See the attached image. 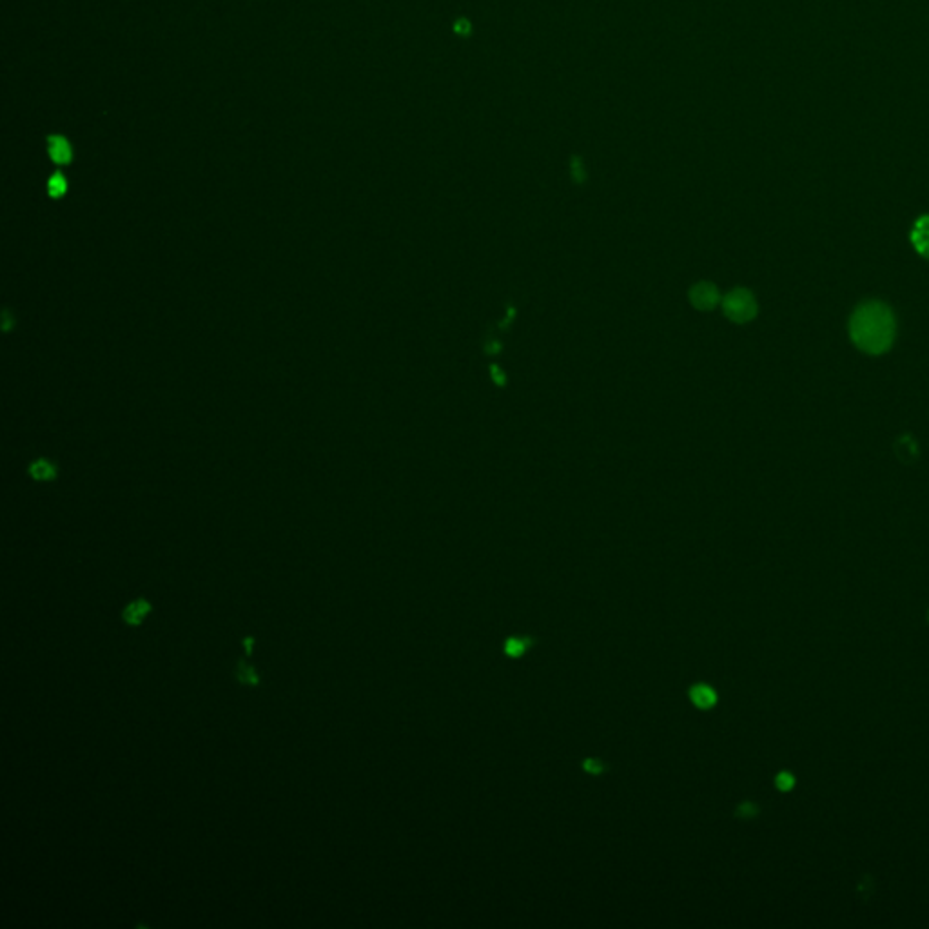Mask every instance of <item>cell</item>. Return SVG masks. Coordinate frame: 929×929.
<instances>
[{"mask_svg":"<svg viewBox=\"0 0 929 929\" xmlns=\"http://www.w3.org/2000/svg\"><path fill=\"white\" fill-rule=\"evenodd\" d=\"M252 644H255V639H252V637H245V639H243V646H245L247 655H250V652H252Z\"/></svg>","mask_w":929,"mask_h":929,"instance_id":"obj_15","label":"cell"},{"mask_svg":"<svg viewBox=\"0 0 929 929\" xmlns=\"http://www.w3.org/2000/svg\"><path fill=\"white\" fill-rule=\"evenodd\" d=\"M583 768L586 774H592V776H600V774L607 772V765L598 761V758H586V761L583 763Z\"/></svg>","mask_w":929,"mask_h":929,"instance_id":"obj_12","label":"cell"},{"mask_svg":"<svg viewBox=\"0 0 929 929\" xmlns=\"http://www.w3.org/2000/svg\"><path fill=\"white\" fill-rule=\"evenodd\" d=\"M724 314L737 321L746 323L757 314V302L753 294L746 289H735L724 298Z\"/></svg>","mask_w":929,"mask_h":929,"instance_id":"obj_2","label":"cell"},{"mask_svg":"<svg viewBox=\"0 0 929 929\" xmlns=\"http://www.w3.org/2000/svg\"><path fill=\"white\" fill-rule=\"evenodd\" d=\"M30 474L37 481H51L57 476V469L48 460H37L30 467Z\"/></svg>","mask_w":929,"mask_h":929,"instance_id":"obj_10","label":"cell"},{"mask_svg":"<svg viewBox=\"0 0 929 929\" xmlns=\"http://www.w3.org/2000/svg\"><path fill=\"white\" fill-rule=\"evenodd\" d=\"M690 701L699 708V710H710L717 705V694L712 687L708 685H696L690 688Z\"/></svg>","mask_w":929,"mask_h":929,"instance_id":"obj_6","label":"cell"},{"mask_svg":"<svg viewBox=\"0 0 929 929\" xmlns=\"http://www.w3.org/2000/svg\"><path fill=\"white\" fill-rule=\"evenodd\" d=\"M234 678L238 679L240 685H247V687H259L260 685V675L259 671L255 670V666H252L250 662H247L245 659H240L236 662V668H234Z\"/></svg>","mask_w":929,"mask_h":929,"instance_id":"obj_7","label":"cell"},{"mask_svg":"<svg viewBox=\"0 0 929 929\" xmlns=\"http://www.w3.org/2000/svg\"><path fill=\"white\" fill-rule=\"evenodd\" d=\"M530 646H532L530 637H509V639H506L503 650H504L506 655L516 659V657H521Z\"/></svg>","mask_w":929,"mask_h":929,"instance_id":"obj_9","label":"cell"},{"mask_svg":"<svg viewBox=\"0 0 929 929\" xmlns=\"http://www.w3.org/2000/svg\"><path fill=\"white\" fill-rule=\"evenodd\" d=\"M776 784H777V788L781 792H790L795 786V777L792 774H788V772H781L777 776V779H776Z\"/></svg>","mask_w":929,"mask_h":929,"instance_id":"obj_13","label":"cell"},{"mask_svg":"<svg viewBox=\"0 0 929 929\" xmlns=\"http://www.w3.org/2000/svg\"><path fill=\"white\" fill-rule=\"evenodd\" d=\"M67 191V182L62 173H55L48 182V193L51 198H62Z\"/></svg>","mask_w":929,"mask_h":929,"instance_id":"obj_11","label":"cell"},{"mask_svg":"<svg viewBox=\"0 0 929 929\" xmlns=\"http://www.w3.org/2000/svg\"><path fill=\"white\" fill-rule=\"evenodd\" d=\"M757 811H758V808H757L755 804H751V802H744V804H741V806H739L737 815H739V817H742V819H751V817H755V815H757Z\"/></svg>","mask_w":929,"mask_h":929,"instance_id":"obj_14","label":"cell"},{"mask_svg":"<svg viewBox=\"0 0 929 929\" xmlns=\"http://www.w3.org/2000/svg\"><path fill=\"white\" fill-rule=\"evenodd\" d=\"M48 153L57 165H67L73 160L71 144L60 135L48 136Z\"/></svg>","mask_w":929,"mask_h":929,"instance_id":"obj_3","label":"cell"},{"mask_svg":"<svg viewBox=\"0 0 929 929\" xmlns=\"http://www.w3.org/2000/svg\"><path fill=\"white\" fill-rule=\"evenodd\" d=\"M697 307L701 309H712L719 303V293L712 284H701L694 289V298Z\"/></svg>","mask_w":929,"mask_h":929,"instance_id":"obj_8","label":"cell"},{"mask_svg":"<svg viewBox=\"0 0 929 929\" xmlns=\"http://www.w3.org/2000/svg\"><path fill=\"white\" fill-rule=\"evenodd\" d=\"M895 334L897 321L891 309L877 300L859 305L850 320L852 342L872 356L886 353L895 342Z\"/></svg>","mask_w":929,"mask_h":929,"instance_id":"obj_1","label":"cell"},{"mask_svg":"<svg viewBox=\"0 0 929 929\" xmlns=\"http://www.w3.org/2000/svg\"><path fill=\"white\" fill-rule=\"evenodd\" d=\"M911 243L920 257L929 259V216H922L915 222L911 231Z\"/></svg>","mask_w":929,"mask_h":929,"instance_id":"obj_4","label":"cell"},{"mask_svg":"<svg viewBox=\"0 0 929 929\" xmlns=\"http://www.w3.org/2000/svg\"><path fill=\"white\" fill-rule=\"evenodd\" d=\"M153 607L149 601L145 600H136L133 601L131 605H127L122 612V619L129 625V627H138L142 625V621L151 614Z\"/></svg>","mask_w":929,"mask_h":929,"instance_id":"obj_5","label":"cell"},{"mask_svg":"<svg viewBox=\"0 0 929 929\" xmlns=\"http://www.w3.org/2000/svg\"><path fill=\"white\" fill-rule=\"evenodd\" d=\"M3 316H4V323H3L4 330H10V329H12V321H10V312H8V311H4V314H3Z\"/></svg>","mask_w":929,"mask_h":929,"instance_id":"obj_16","label":"cell"}]
</instances>
